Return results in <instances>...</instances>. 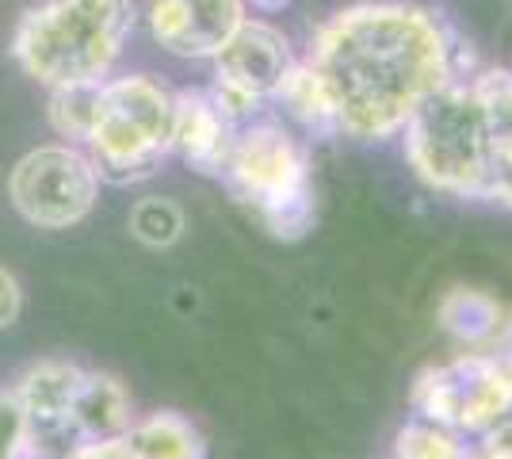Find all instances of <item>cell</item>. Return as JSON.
<instances>
[{
	"mask_svg": "<svg viewBox=\"0 0 512 459\" xmlns=\"http://www.w3.org/2000/svg\"><path fill=\"white\" fill-rule=\"evenodd\" d=\"M134 459H203L207 444L203 433L195 429L188 417L180 414H153L142 421H130L123 433Z\"/></svg>",
	"mask_w": 512,
	"mask_h": 459,
	"instance_id": "cell-13",
	"label": "cell"
},
{
	"mask_svg": "<svg viewBox=\"0 0 512 459\" xmlns=\"http://www.w3.org/2000/svg\"><path fill=\"white\" fill-rule=\"evenodd\" d=\"M69 459H134L127 437H104V440H81Z\"/></svg>",
	"mask_w": 512,
	"mask_h": 459,
	"instance_id": "cell-20",
	"label": "cell"
},
{
	"mask_svg": "<svg viewBox=\"0 0 512 459\" xmlns=\"http://www.w3.org/2000/svg\"><path fill=\"white\" fill-rule=\"evenodd\" d=\"M134 31V0H43L20 20L12 54L46 88L104 81Z\"/></svg>",
	"mask_w": 512,
	"mask_h": 459,
	"instance_id": "cell-2",
	"label": "cell"
},
{
	"mask_svg": "<svg viewBox=\"0 0 512 459\" xmlns=\"http://www.w3.org/2000/svg\"><path fill=\"white\" fill-rule=\"evenodd\" d=\"M130 394L115 375L85 372L81 387L69 402V425L81 440L123 437L130 429Z\"/></svg>",
	"mask_w": 512,
	"mask_h": 459,
	"instance_id": "cell-11",
	"label": "cell"
},
{
	"mask_svg": "<svg viewBox=\"0 0 512 459\" xmlns=\"http://www.w3.org/2000/svg\"><path fill=\"white\" fill-rule=\"evenodd\" d=\"M23 459H39V456H23Z\"/></svg>",
	"mask_w": 512,
	"mask_h": 459,
	"instance_id": "cell-25",
	"label": "cell"
},
{
	"mask_svg": "<svg viewBox=\"0 0 512 459\" xmlns=\"http://www.w3.org/2000/svg\"><path fill=\"white\" fill-rule=\"evenodd\" d=\"M241 203H249L276 238H302L314 222L310 157L279 123L241 127L222 165Z\"/></svg>",
	"mask_w": 512,
	"mask_h": 459,
	"instance_id": "cell-4",
	"label": "cell"
},
{
	"mask_svg": "<svg viewBox=\"0 0 512 459\" xmlns=\"http://www.w3.org/2000/svg\"><path fill=\"white\" fill-rule=\"evenodd\" d=\"M253 4H260V8H268V12H276V8H283L287 0H253Z\"/></svg>",
	"mask_w": 512,
	"mask_h": 459,
	"instance_id": "cell-23",
	"label": "cell"
},
{
	"mask_svg": "<svg viewBox=\"0 0 512 459\" xmlns=\"http://www.w3.org/2000/svg\"><path fill=\"white\" fill-rule=\"evenodd\" d=\"M12 207L39 230H69L85 222L100 196V173L73 142L39 146L16 161L8 176Z\"/></svg>",
	"mask_w": 512,
	"mask_h": 459,
	"instance_id": "cell-6",
	"label": "cell"
},
{
	"mask_svg": "<svg viewBox=\"0 0 512 459\" xmlns=\"http://www.w3.org/2000/svg\"><path fill=\"white\" fill-rule=\"evenodd\" d=\"M23 310V291H20V280L8 272V268H0V329H8L16 318H20Z\"/></svg>",
	"mask_w": 512,
	"mask_h": 459,
	"instance_id": "cell-21",
	"label": "cell"
},
{
	"mask_svg": "<svg viewBox=\"0 0 512 459\" xmlns=\"http://www.w3.org/2000/svg\"><path fill=\"white\" fill-rule=\"evenodd\" d=\"M398 459H467L463 448L432 425H409L398 433Z\"/></svg>",
	"mask_w": 512,
	"mask_h": 459,
	"instance_id": "cell-19",
	"label": "cell"
},
{
	"mask_svg": "<svg viewBox=\"0 0 512 459\" xmlns=\"http://www.w3.org/2000/svg\"><path fill=\"white\" fill-rule=\"evenodd\" d=\"M310 69L329 92L337 131L390 138L451 81V43L436 12L402 0H367L321 23Z\"/></svg>",
	"mask_w": 512,
	"mask_h": 459,
	"instance_id": "cell-1",
	"label": "cell"
},
{
	"mask_svg": "<svg viewBox=\"0 0 512 459\" xmlns=\"http://www.w3.org/2000/svg\"><path fill=\"white\" fill-rule=\"evenodd\" d=\"M237 123L222 111L211 92H180L172 115V153H180L199 173H222Z\"/></svg>",
	"mask_w": 512,
	"mask_h": 459,
	"instance_id": "cell-9",
	"label": "cell"
},
{
	"mask_svg": "<svg viewBox=\"0 0 512 459\" xmlns=\"http://www.w3.org/2000/svg\"><path fill=\"white\" fill-rule=\"evenodd\" d=\"M486 119V196L512 203V69H486L474 77Z\"/></svg>",
	"mask_w": 512,
	"mask_h": 459,
	"instance_id": "cell-10",
	"label": "cell"
},
{
	"mask_svg": "<svg viewBox=\"0 0 512 459\" xmlns=\"http://www.w3.org/2000/svg\"><path fill=\"white\" fill-rule=\"evenodd\" d=\"M486 459H512V421L497 425V433L486 440Z\"/></svg>",
	"mask_w": 512,
	"mask_h": 459,
	"instance_id": "cell-22",
	"label": "cell"
},
{
	"mask_svg": "<svg viewBox=\"0 0 512 459\" xmlns=\"http://www.w3.org/2000/svg\"><path fill=\"white\" fill-rule=\"evenodd\" d=\"M406 153L417 176L448 196H486V119L474 81L451 77L406 123Z\"/></svg>",
	"mask_w": 512,
	"mask_h": 459,
	"instance_id": "cell-5",
	"label": "cell"
},
{
	"mask_svg": "<svg viewBox=\"0 0 512 459\" xmlns=\"http://www.w3.org/2000/svg\"><path fill=\"white\" fill-rule=\"evenodd\" d=\"M85 372L65 360H43L20 375L12 391L20 394L23 410L31 425H50V421H69V402L81 387Z\"/></svg>",
	"mask_w": 512,
	"mask_h": 459,
	"instance_id": "cell-12",
	"label": "cell"
},
{
	"mask_svg": "<svg viewBox=\"0 0 512 459\" xmlns=\"http://www.w3.org/2000/svg\"><path fill=\"white\" fill-rule=\"evenodd\" d=\"M180 230H184V215L169 199H138L134 211H130V234L142 245H153V249L172 245V241L180 238Z\"/></svg>",
	"mask_w": 512,
	"mask_h": 459,
	"instance_id": "cell-17",
	"label": "cell"
},
{
	"mask_svg": "<svg viewBox=\"0 0 512 459\" xmlns=\"http://www.w3.org/2000/svg\"><path fill=\"white\" fill-rule=\"evenodd\" d=\"M291 66H295V58H291L287 35L264 20H245L214 54L211 96L234 123H241L260 104L276 100Z\"/></svg>",
	"mask_w": 512,
	"mask_h": 459,
	"instance_id": "cell-7",
	"label": "cell"
},
{
	"mask_svg": "<svg viewBox=\"0 0 512 459\" xmlns=\"http://www.w3.org/2000/svg\"><path fill=\"white\" fill-rule=\"evenodd\" d=\"M150 35L176 58H214L245 23V0H150Z\"/></svg>",
	"mask_w": 512,
	"mask_h": 459,
	"instance_id": "cell-8",
	"label": "cell"
},
{
	"mask_svg": "<svg viewBox=\"0 0 512 459\" xmlns=\"http://www.w3.org/2000/svg\"><path fill=\"white\" fill-rule=\"evenodd\" d=\"M440 318H444V326L455 333V337H463V341H478V337H486L497 329V318H501V310L493 303L490 295H482V291H455L444 299L440 306Z\"/></svg>",
	"mask_w": 512,
	"mask_h": 459,
	"instance_id": "cell-16",
	"label": "cell"
},
{
	"mask_svg": "<svg viewBox=\"0 0 512 459\" xmlns=\"http://www.w3.org/2000/svg\"><path fill=\"white\" fill-rule=\"evenodd\" d=\"M27 440H31V421H27L20 394L8 387L0 391V459H23Z\"/></svg>",
	"mask_w": 512,
	"mask_h": 459,
	"instance_id": "cell-18",
	"label": "cell"
},
{
	"mask_svg": "<svg viewBox=\"0 0 512 459\" xmlns=\"http://www.w3.org/2000/svg\"><path fill=\"white\" fill-rule=\"evenodd\" d=\"M176 96L146 73L100 85V115L88 134V157L100 180L134 184L161 169L172 153Z\"/></svg>",
	"mask_w": 512,
	"mask_h": 459,
	"instance_id": "cell-3",
	"label": "cell"
},
{
	"mask_svg": "<svg viewBox=\"0 0 512 459\" xmlns=\"http://www.w3.org/2000/svg\"><path fill=\"white\" fill-rule=\"evenodd\" d=\"M505 352H509V360H505V368L512 372V333H509V345H505Z\"/></svg>",
	"mask_w": 512,
	"mask_h": 459,
	"instance_id": "cell-24",
	"label": "cell"
},
{
	"mask_svg": "<svg viewBox=\"0 0 512 459\" xmlns=\"http://www.w3.org/2000/svg\"><path fill=\"white\" fill-rule=\"evenodd\" d=\"M100 85L104 81L50 88V127L69 142L85 146L92 127H96V115H100Z\"/></svg>",
	"mask_w": 512,
	"mask_h": 459,
	"instance_id": "cell-15",
	"label": "cell"
},
{
	"mask_svg": "<svg viewBox=\"0 0 512 459\" xmlns=\"http://www.w3.org/2000/svg\"><path fill=\"white\" fill-rule=\"evenodd\" d=\"M276 100L287 104V111L299 119L302 127H310V131H337L329 92H325L318 73L310 69V62H295V66H291V73H287L283 85H279Z\"/></svg>",
	"mask_w": 512,
	"mask_h": 459,
	"instance_id": "cell-14",
	"label": "cell"
}]
</instances>
